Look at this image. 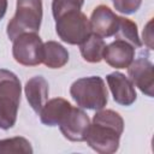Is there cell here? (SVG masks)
<instances>
[{"label":"cell","instance_id":"obj_1","mask_svg":"<svg viewBox=\"0 0 154 154\" xmlns=\"http://www.w3.org/2000/svg\"><path fill=\"white\" fill-rule=\"evenodd\" d=\"M124 131L122 116L113 109H97L85 134L87 144L100 154H112L119 148Z\"/></svg>","mask_w":154,"mask_h":154},{"label":"cell","instance_id":"obj_2","mask_svg":"<svg viewBox=\"0 0 154 154\" xmlns=\"http://www.w3.org/2000/svg\"><path fill=\"white\" fill-rule=\"evenodd\" d=\"M22 85L16 73L0 69V129L8 130L17 122Z\"/></svg>","mask_w":154,"mask_h":154},{"label":"cell","instance_id":"obj_3","mask_svg":"<svg viewBox=\"0 0 154 154\" xmlns=\"http://www.w3.org/2000/svg\"><path fill=\"white\" fill-rule=\"evenodd\" d=\"M70 95L78 107L85 109L105 108L108 101V91L105 81L99 76L82 77L70 87Z\"/></svg>","mask_w":154,"mask_h":154},{"label":"cell","instance_id":"obj_4","mask_svg":"<svg viewBox=\"0 0 154 154\" xmlns=\"http://www.w3.org/2000/svg\"><path fill=\"white\" fill-rule=\"evenodd\" d=\"M42 0H17L16 13L7 24L11 41L24 32H37L42 22Z\"/></svg>","mask_w":154,"mask_h":154},{"label":"cell","instance_id":"obj_5","mask_svg":"<svg viewBox=\"0 0 154 154\" xmlns=\"http://www.w3.org/2000/svg\"><path fill=\"white\" fill-rule=\"evenodd\" d=\"M55 30L59 38L69 45H81L91 34L89 19L81 10L67 12L57 18Z\"/></svg>","mask_w":154,"mask_h":154},{"label":"cell","instance_id":"obj_6","mask_svg":"<svg viewBox=\"0 0 154 154\" xmlns=\"http://www.w3.org/2000/svg\"><path fill=\"white\" fill-rule=\"evenodd\" d=\"M12 55L24 66H36L42 63L43 42L37 32H24L13 40Z\"/></svg>","mask_w":154,"mask_h":154},{"label":"cell","instance_id":"obj_7","mask_svg":"<svg viewBox=\"0 0 154 154\" xmlns=\"http://www.w3.org/2000/svg\"><path fill=\"white\" fill-rule=\"evenodd\" d=\"M154 66L148 54L142 53L138 58L134 59L128 67V75L134 85H136L143 94L153 97L154 89Z\"/></svg>","mask_w":154,"mask_h":154},{"label":"cell","instance_id":"obj_8","mask_svg":"<svg viewBox=\"0 0 154 154\" xmlns=\"http://www.w3.org/2000/svg\"><path fill=\"white\" fill-rule=\"evenodd\" d=\"M90 125L88 114L81 107H71L69 113L60 122L59 128L65 138L71 142H83Z\"/></svg>","mask_w":154,"mask_h":154},{"label":"cell","instance_id":"obj_9","mask_svg":"<svg viewBox=\"0 0 154 154\" xmlns=\"http://www.w3.org/2000/svg\"><path fill=\"white\" fill-rule=\"evenodd\" d=\"M89 24L93 34H96L102 38L111 37L114 36L118 30L119 16H117L106 5H99L94 8L89 19Z\"/></svg>","mask_w":154,"mask_h":154},{"label":"cell","instance_id":"obj_10","mask_svg":"<svg viewBox=\"0 0 154 154\" xmlns=\"http://www.w3.org/2000/svg\"><path fill=\"white\" fill-rule=\"evenodd\" d=\"M107 84L113 95V100L122 106H131L136 99L137 94L135 87L130 78H128L122 72H112L106 76Z\"/></svg>","mask_w":154,"mask_h":154},{"label":"cell","instance_id":"obj_11","mask_svg":"<svg viewBox=\"0 0 154 154\" xmlns=\"http://www.w3.org/2000/svg\"><path fill=\"white\" fill-rule=\"evenodd\" d=\"M135 58V47L123 40H116L106 46L103 60L114 69H128Z\"/></svg>","mask_w":154,"mask_h":154},{"label":"cell","instance_id":"obj_12","mask_svg":"<svg viewBox=\"0 0 154 154\" xmlns=\"http://www.w3.org/2000/svg\"><path fill=\"white\" fill-rule=\"evenodd\" d=\"M24 93L30 107L34 109L35 113L40 114L42 107L48 100V93H49L48 82L42 76L31 77L25 83Z\"/></svg>","mask_w":154,"mask_h":154},{"label":"cell","instance_id":"obj_13","mask_svg":"<svg viewBox=\"0 0 154 154\" xmlns=\"http://www.w3.org/2000/svg\"><path fill=\"white\" fill-rule=\"evenodd\" d=\"M72 105L61 97H55L47 100L45 106L42 107L40 112V119L41 123L47 126H55L59 125L60 122L64 119V117L69 113Z\"/></svg>","mask_w":154,"mask_h":154},{"label":"cell","instance_id":"obj_14","mask_svg":"<svg viewBox=\"0 0 154 154\" xmlns=\"http://www.w3.org/2000/svg\"><path fill=\"white\" fill-rule=\"evenodd\" d=\"M69 61L67 49L57 41H47L43 43L42 63L49 69H60Z\"/></svg>","mask_w":154,"mask_h":154},{"label":"cell","instance_id":"obj_15","mask_svg":"<svg viewBox=\"0 0 154 154\" xmlns=\"http://www.w3.org/2000/svg\"><path fill=\"white\" fill-rule=\"evenodd\" d=\"M106 48V43L102 37L96 34H90L81 45L79 51L82 58L88 63H100L103 58V52Z\"/></svg>","mask_w":154,"mask_h":154},{"label":"cell","instance_id":"obj_16","mask_svg":"<svg viewBox=\"0 0 154 154\" xmlns=\"http://www.w3.org/2000/svg\"><path fill=\"white\" fill-rule=\"evenodd\" d=\"M114 36L117 40H123L132 45L134 47H137V48L142 47V42L138 36L136 23L125 17H119V26Z\"/></svg>","mask_w":154,"mask_h":154},{"label":"cell","instance_id":"obj_17","mask_svg":"<svg viewBox=\"0 0 154 154\" xmlns=\"http://www.w3.org/2000/svg\"><path fill=\"white\" fill-rule=\"evenodd\" d=\"M8 153L31 154L32 147L26 138L20 136L0 140V154H8Z\"/></svg>","mask_w":154,"mask_h":154},{"label":"cell","instance_id":"obj_18","mask_svg":"<svg viewBox=\"0 0 154 154\" xmlns=\"http://www.w3.org/2000/svg\"><path fill=\"white\" fill-rule=\"evenodd\" d=\"M84 4V0H52V13L54 19L60 16L71 12L79 11Z\"/></svg>","mask_w":154,"mask_h":154},{"label":"cell","instance_id":"obj_19","mask_svg":"<svg viewBox=\"0 0 154 154\" xmlns=\"http://www.w3.org/2000/svg\"><path fill=\"white\" fill-rule=\"evenodd\" d=\"M114 8L124 14L135 13L142 4V0H112Z\"/></svg>","mask_w":154,"mask_h":154},{"label":"cell","instance_id":"obj_20","mask_svg":"<svg viewBox=\"0 0 154 154\" xmlns=\"http://www.w3.org/2000/svg\"><path fill=\"white\" fill-rule=\"evenodd\" d=\"M152 23H153V20L150 19V20L147 23V25H146V28H144V30H143V40H144V43L148 46V48H149V49H153V34H152Z\"/></svg>","mask_w":154,"mask_h":154},{"label":"cell","instance_id":"obj_21","mask_svg":"<svg viewBox=\"0 0 154 154\" xmlns=\"http://www.w3.org/2000/svg\"><path fill=\"white\" fill-rule=\"evenodd\" d=\"M7 10V0H0V20L4 18Z\"/></svg>","mask_w":154,"mask_h":154}]
</instances>
